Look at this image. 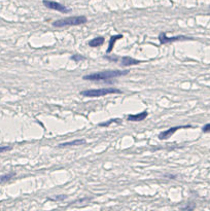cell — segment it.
<instances>
[{"instance_id":"obj_1","label":"cell","mask_w":210,"mask_h":211,"mask_svg":"<svg viewBox=\"0 0 210 211\" xmlns=\"http://www.w3.org/2000/svg\"><path fill=\"white\" fill-rule=\"evenodd\" d=\"M129 73L128 70H105L100 72H94L91 74H87L82 76V79L91 81H100V80H107V79L116 78L120 76H125Z\"/></svg>"},{"instance_id":"obj_2","label":"cell","mask_w":210,"mask_h":211,"mask_svg":"<svg viewBox=\"0 0 210 211\" xmlns=\"http://www.w3.org/2000/svg\"><path fill=\"white\" fill-rule=\"evenodd\" d=\"M122 91L116 88H101V89H91V90H85L80 92V96L89 98H96V97H102V96L110 95V94H120Z\"/></svg>"},{"instance_id":"obj_3","label":"cell","mask_w":210,"mask_h":211,"mask_svg":"<svg viewBox=\"0 0 210 211\" xmlns=\"http://www.w3.org/2000/svg\"><path fill=\"white\" fill-rule=\"evenodd\" d=\"M87 22H88V19L85 16L67 17V18L55 21V22L53 23V26L56 27V28H62V27H67V26H78V25L86 24Z\"/></svg>"},{"instance_id":"obj_4","label":"cell","mask_w":210,"mask_h":211,"mask_svg":"<svg viewBox=\"0 0 210 211\" xmlns=\"http://www.w3.org/2000/svg\"><path fill=\"white\" fill-rule=\"evenodd\" d=\"M192 37L184 36V35H179V36H173V37H168L166 33H160L159 35V40L161 44H166V43L174 42V41H181V40H192Z\"/></svg>"},{"instance_id":"obj_5","label":"cell","mask_w":210,"mask_h":211,"mask_svg":"<svg viewBox=\"0 0 210 211\" xmlns=\"http://www.w3.org/2000/svg\"><path fill=\"white\" fill-rule=\"evenodd\" d=\"M42 3H43V5H44L45 7L49 8V9L57 10V11H60V12H63V14H67V12L70 11L69 8H67L65 5L59 3V2L51 1V0H43Z\"/></svg>"},{"instance_id":"obj_6","label":"cell","mask_w":210,"mask_h":211,"mask_svg":"<svg viewBox=\"0 0 210 211\" xmlns=\"http://www.w3.org/2000/svg\"><path fill=\"white\" fill-rule=\"evenodd\" d=\"M188 128H192V126H176V127H172V128H169L167 129V130L163 131V132H161L159 134V139H161V140H166V139H168L169 137H171L172 135L174 134V133L176 132V131L180 130V129H188Z\"/></svg>"},{"instance_id":"obj_7","label":"cell","mask_w":210,"mask_h":211,"mask_svg":"<svg viewBox=\"0 0 210 211\" xmlns=\"http://www.w3.org/2000/svg\"><path fill=\"white\" fill-rule=\"evenodd\" d=\"M148 113H147L146 110L142 112H139V113H135V114H129L128 116V121L130 122H141V121H144L147 118Z\"/></svg>"},{"instance_id":"obj_8","label":"cell","mask_w":210,"mask_h":211,"mask_svg":"<svg viewBox=\"0 0 210 211\" xmlns=\"http://www.w3.org/2000/svg\"><path fill=\"white\" fill-rule=\"evenodd\" d=\"M141 61L136 59H133L131 57H123L122 58V66H125V67H128V66H132V65H138L140 64Z\"/></svg>"},{"instance_id":"obj_9","label":"cell","mask_w":210,"mask_h":211,"mask_svg":"<svg viewBox=\"0 0 210 211\" xmlns=\"http://www.w3.org/2000/svg\"><path fill=\"white\" fill-rule=\"evenodd\" d=\"M122 38H123V35H120V34L112 35V36L109 38V43H108V49H107V51H106V53H107V54H110V53H111L112 50H113V47H114V44H115V42L118 40V39H122Z\"/></svg>"},{"instance_id":"obj_10","label":"cell","mask_w":210,"mask_h":211,"mask_svg":"<svg viewBox=\"0 0 210 211\" xmlns=\"http://www.w3.org/2000/svg\"><path fill=\"white\" fill-rule=\"evenodd\" d=\"M105 39L104 37L102 36H99V37H95V38L91 39L90 41L88 42V45L91 47H101V45L104 43Z\"/></svg>"},{"instance_id":"obj_11","label":"cell","mask_w":210,"mask_h":211,"mask_svg":"<svg viewBox=\"0 0 210 211\" xmlns=\"http://www.w3.org/2000/svg\"><path fill=\"white\" fill-rule=\"evenodd\" d=\"M86 143L85 139H76L73 141H69V142H64V143L59 144V147H66V146H75V145H82V144Z\"/></svg>"},{"instance_id":"obj_12","label":"cell","mask_w":210,"mask_h":211,"mask_svg":"<svg viewBox=\"0 0 210 211\" xmlns=\"http://www.w3.org/2000/svg\"><path fill=\"white\" fill-rule=\"evenodd\" d=\"M14 175H16V173H14V172L7 173V174H4V175H0V185L7 182V181H9L12 177H14Z\"/></svg>"},{"instance_id":"obj_13","label":"cell","mask_w":210,"mask_h":211,"mask_svg":"<svg viewBox=\"0 0 210 211\" xmlns=\"http://www.w3.org/2000/svg\"><path fill=\"white\" fill-rule=\"evenodd\" d=\"M120 120H113V118H111V120H109L108 122H105V123H101V124H99V126L100 127H109L110 125L112 124V123H120L118 122Z\"/></svg>"},{"instance_id":"obj_14","label":"cell","mask_w":210,"mask_h":211,"mask_svg":"<svg viewBox=\"0 0 210 211\" xmlns=\"http://www.w3.org/2000/svg\"><path fill=\"white\" fill-rule=\"evenodd\" d=\"M86 58L85 57H82V56H80V55H73L71 57V60H73L74 62H80V61H82V60H85Z\"/></svg>"},{"instance_id":"obj_15","label":"cell","mask_w":210,"mask_h":211,"mask_svg":"<svg viewBox=\"0 0 210 211\" xmlns=\"http://www.w3.org/2000/svg\"><path fill=\"white\" fill-rule=\"evenodd\" d=\"M11 146H0V154H2V152H5V151H8V150L11 149Z\"/></svg>"},{"instance_id":"obj_16","label":"cell","mask_w":210,"mask_h":211,"mask_svg":"<svg viewBox=\"0 0 210 211\" xmlns=\"http://www.w3.org/2000/svg\"><path fill=\"white\" fill-rule=\"evenodd\" d=\"M202 132L203 133H210V124H206L204 127H203Z\"/></svg>"}]
</instances>
